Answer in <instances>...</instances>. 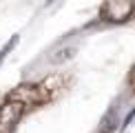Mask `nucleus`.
I'll return each instance as SVG.
<instances>
[{
	"label": "nucleus",
	"mask_w": 135,
	"mask_h": 133,
	"mask_svg": "<svg viewBox=\"0 0 135 133\" xmlns=\"http://www.w3.org/2000/svg\"><path fill=\"white\" fill-rule=\"evenodd\" d=\"M102 124H104V126L100 129L102 133H111V131L115 129V111H109V113H106V118H104Z\"/></svg>",
	"instance_id": "4"
},
{
	"label": "nucleus",
	"mask_w": 135,
	"mask_h": 133,
	"mask_svg": "<svg viewBox=\"0 0 135 133\" xmlns=\"http://www.w3.org/2000/svg\"><path fill=\"white\" fill-rule=\"evenodd\" d=\"M22 113H25V107L20 102L7 100L4 104H0V133H13Z\"/></svg>",
	"instance_id": "2"
},
{
	"label": "nucleus",
	"mask_w": 135,
	"mask_h": 133,
	"mask_svg": "<svg viewBox=\"0 0 135 133\" xmlns=\"http://www.w3.org/2000/svg\"><path fill=\"white\" fill-rule=\"evenodd\" d=\"M47 2H51V0H47Z\"/></svg>",
	"instance_id": "7"
},
{
	"label": "nucleus",
	"mask_w": 135,
	"mask_h": 133,
	"mask_svg": "<svg viewBox=\"0 0 135 133\" xmlns=\"http://www.w3.org/2000/svg\"><path fill=\"white\" fill-rule=\"evenodd\" d=\"M16 44H18V36H13V38H11V40L7 42V44H4V47L2 49H0V64H2L4 62V58H7V53L11 51V49H13L16 47Z\"/></svg>",
	"instance_id": "5"
},
{
	"label": "nucleus",
	"mask_w": 135,
	"mask_h": 133,
	"mask_svg": "<svg viewBox=\"0 0 135 133\" xmlns=\"http://www.w3.org/2000/svg\"><path fill=\"white\" fill-rule=\"evenodd\" d=\"M133 13V0H109L102 9V16L109 22H126Z\"/></svg>",
	"instance_id": "3"
},
{
	"label": "nucleus",
	"mask_w": 135,
	"mask_h": 133,
	"mask_svg": "<svg viewBox=\"0 0 135 133\" xmlns=\"http://www.w3.org/2000/svg\"><path fill=\"white\" fill-rule=\"evenodd\" d=\"M9 100H13V102H20L22 107H40V104H44L49 100V91H44V89L36 87V84H20L18 89H16L13 93H9Z\"/></svg>",
	"instance_id": "1"
},
{
	"label": "nucleus",
	"mask_w": 135,
	"mask_h": 133,
	"mask_svg": "<svg viewBox=\"0 0 135 133\" xmlns=\"http://www.w3.org/2000/svg\"><path fill=\"white\" fill-rule=\"evenodd\" d=\"M60 55H53V62H62V60H66V58H71L73 55V49H62V51H58Z\"/></svg>",
	"instance_id": "6"
}]
</instances>
